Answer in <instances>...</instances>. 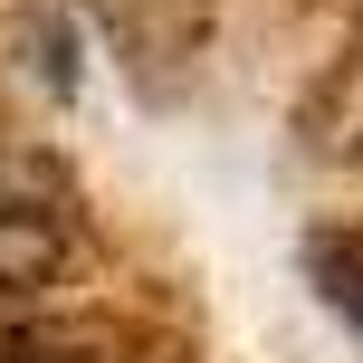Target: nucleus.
<instances>
[{
	"label": "nucleus",
	"mask_w": 363,
	"mask_h": 363,
	"mask_svg": "<svg viewBox=\"0 0 363 363\" xmlns=\"http://www.w3.org/2000/svg\"><path fill=\"white\" fill-rule=\"evenodd\" d=\"M10 363H48V354H10Z\"/></svg>",
	"instance_id": "2"
},
{
	"label": "nucleus",
	"mask_w": 363,
	"mask_h": 363,
	"mask_svg": "<svg viewBox=\"0 0 363 363\" xmlns=\"http://www.w3.org/2000/svg\"><path fill=\"white\" fill-rule=\"evenodd\" d=\"M306 268H315V287H325V306L363 325V230H325L306 249Z\"/></svg>",
	"instance_id": "1"
}]
</instances>
